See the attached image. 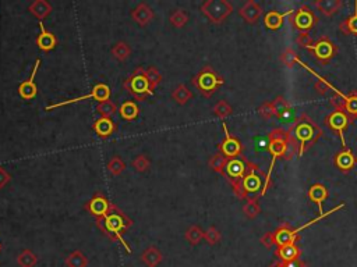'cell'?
I'll use <instances>...</instances> for the list:
<instances>
[{"label":"cell","mask_w":357,"mask_h":267,"mask_svg":"<svg viewBox=\"0 0 357 267\" xmlns=\"http://www.w3.org/2000/svg\"><path fill=\"white\" fill-rule=\"evenodd\" d=\"M97 225L103 233V235H106L112 241H117L121 243L126 252L131 253L130 245L124 241L123 234L133 225V220L129 219V216H126L116 205L112 203L111 209L105 217H97Z\"/></svg>","instance_id":"cell-1"},{"label":"cell","mask_w":357,"mask_h":267,"mask_svg":"<svg viewBox=\"0 0 357 267\" xmlns=\"http://www.w3.org/2000/svg\"><path fill=\"white\" fill-rule=\"evenodd\" d=\"M289 131L293 135L296 142H297V146H299V153L297 155L300 158L303 156L306 149L310 148L311 145H314L323 137V129L319 128L317 123L313 119H310L306 113H301L299 116L295 125L290 127Z\"/></svg>","instance_id":"cell-2"},{"label":"cell","mask_w":357,"mask_h":267,"mask_svg":"<svg viewBox=\"0 0 357 267\" xmlns=\"http://www.w3.org/2000/svg\"><path fill=\"white\" fill-rule=\"evenodd\" d=\"M270 142H268V150H270L271 156V164L270 170H268V174L265 176V182H264V188L261 191V195H264L268 188H270L271 184V173L274 170V166H275V162L278 158H285L286 150H288V146H289V138L290 132L289 129L286 131L283 128H275L272 129L270 132Z\"/></svg>","instance_id":"cell-3"},{"label":"cell","mask_w":357,"mask_h":267,"mask_svg":"<svg viewBox=\"0 0 357 267\" xmlns=\"http://www.w3.org/2000/svg\"><path fill=\"white\" fill-rule=\"evenodd\" d=\"M191 84L201 95L211 98L225 84V80L213 70V67L205 66L193 77Z\"/></svg>","instance_id":"cell-4"},{"label":"cell","mask_w":357,"mask_h":267,"mask_svg":"<svg viewBox=\"0 0 357 267\" xmlns=\"http://www.w3.org/2000/svg\"><path fill=\"white\" fill-rule=\"evenodd\" d=\"M247 162L244 158H235L229 159L227 160V164L225 167V174L223 177H226V180L229 181V184L232 185L233 192L235 195L239 198V199H247L248 196L246 195V192L243 191V186H241V180L247 171Z\"/></svg>","instance_id":"cell-5"},{"label":"cell","mask_w":357,"mask_h":267,"mask_svg":"<svg viewBox=\"0 0 357 267\" xmlns=\"http://www.w3.org/2000/svg\"><path fill=\"white\" fill-rule=\"evenodd\" d=\"M123 86L127 92H130L137 100H145L147 98L154 95V89L151 88L148 78L145 75L142 67L135 68L130 75L127 77L123 82Z\"/></svg>","instance_id":"cell-6"},{"label":"cell","mask_w":357,"mask_h":267,"mask_svg":"<svg viewBox=\"0 0 357 267\" xmlns=\"http://www.w3.org/2000/svg\"><path fill=\"white\" fill-rule=\"evenodd\" d=\"M201 13L213 24H222L232 14L233 6L227 0H205L201 7Z\"/></svg>","instance_id":"cell-7"},{"label":"cell","mask_w":357,"mask_h":267,"mask_svg":"<svg viewBox=\"0 0 357 267\" xmlns=\"http://www.w3.org/2000/svg\"><path fill=\"white\" fill-rule=\"evenodd\" d=\"M111 86L108 85V84H103V82H99V84H97V85L92 88L91 92L87 93V95L77 96V98H73V99L62 100V102H58V103H53V105H49L46 106V110L50 111V110L58 109V107H62V106L76 105V103H80L82 100L87 99H95L97 102L102 103V102H105V100L111 99Z\"/></svg>","instance_id":"cell-8"},{"label":"cell","mask_w":357,"mask_h":267,"mask_svg":"<svg viewBox=\"0 0 357 267\" xmlns=\"http://www.w3.org/2000/svg\"><path fill=\"white\" fill-rule=\"evenodd\" d=\"M264 173L261 171L258 166L256 163L247 162V171L241 180V186H243V191L246 192V195H254V194H260L264 188V182H265V178H262Z\"/></svg>","instance_id":"cell-9"},{"label":"cell","mask_w":357,"mask_h":267,"mask_svg":"<svg viewBox=\"0 0 357 267\" xmlns=\"http://www.w3.org/2000/svg\"><path fill=\"white\" fill-rule=\"evenodd\" d=\"M309 50L313 53L314 56H315V59H317L321 64H329V62L338 54L339 49L338 46L329 39V36L324 35V36H319L317 41H314L313 46H311Z\"/></svg>","instance_id":"cell-10"},{"label":"cell","mask_w":357,"mask_h":267,"mask_svg":"<svg viewBox=\"0 0 357 267\" xmlns=\"http://www.w3.org/2000/svg\"><path fill=\"white\" fill-rule=\"evenodd\" d=\"M290 23L300 32H309L318 23V18L311 7L307 5L300 6L293 14H290Z\"/></svg>","instance_id":"cell-11"},{"label":"cell","mask_w":357,"mask_h":267,"mask_svg":"<svg viewBox=\"0 0 357 267\" xmlns=\"http://www.w3.org/2000/svg\"><path fill=\"white\" fill-rule=\"evenodd\" d=\"M352 121L349 119V116L346 115V111L343 109H333V111H331L327 117H325V124L327 127L335 131L338 134L339 138H341V142H342L343 148H348L346 146V139H345V131L348 129L349 124Z\"/></svg>","instance_id":"cell-12"},{"label":"cell","mask_w":357,"mask_h":267,"mask_svg":"<svg viewBox=\"0 0 357 267\" xmlns=\"http://www.w3.org/2000/svg\"><path fill=\"white\" fill-rule=\"evenodd\" d=\"M222 128L223 132H225V138H223V141L219 145V152L222 153L223 156H226L227 159L239 158L241 152H243V145H241V142L236 137H233L232 134L229 132L225 121L222 123Z\"/></svg>","instance_id":"cell-13"},{"label":"cell","mask_w":357,"mask_h":267,"mask_svg":"<svg viewBox=\"0 0 357 267\" xmlns=\"http://www.w3.org/2000/svg\"><path fill=\"white\" fill-rule=\"evenodd\" d=\"M41 63H42L41 58L37 59V60H35L34 68H32V71H31V75H29L25 81H23L21 84H20L19 95L21 96L23 99L25 100L34 99L35 96H37V93H38V86H37V84H35V78H37V74H38Z\"/></svg>","instance_id":"cell-14"},{"label":"cell","mask_w":357,"mask_h":267,"mask_svg":"<svg viewBox=\"0 0 357 267\" xmlns=\"http://www.w3.org/2000/svg\"><path fill=\"white\" fill-rule=\"evenodd\" d=\"M111 200L108 199L106 196L103 195L102 192H97L91 199L84 203V207L95 217H105L109 209H111Z\"/></svg>","instance_id":"cell-15"},{"label":"cell","mask_w":357,"mask_h":267,"mask_svg":"<svg viewBox=\"0 0 357 267\" xmlns=\"http://www.w3.org/2000/svg\"><path fill=\"white\" fill-rule=\"evenodd\" d=\"M333 164H335V167L338 170H341V171L346 174V173L352 171L353 168H354V166L357 164V158L349 148H342V150L335 153Z\"/></svg>","instance_id":"cell-16"},{"label":"cell","mask_w":357,"mask_h":267,"mask_svg":"<svg viewBox=\"0 0 357 267\" xmlns=\"http://www.w3.org/2000/svg\"><path fill=\"white\" fill-rule=\"evenodd\" d=\"M37 46L42 52H52L58 46V38L53 32L45 28L44 21H39V33L37 38Z\"/></svg>","instance_id":"cell-17"},{"label":"cell","mask_w":357,"mask_h":267,"mask_svg":"<svg viewBox=\"0 0 357 267\" xmlns=\"http://www.w3.org/2000/svg\"><path fill=\"white\" fill-rule=\"evenodd\" d=\"M130 15L138 27H147L154 20V10L147 3H140L131 10Z\"/></svg>","instance_id":"cell-18"},{"label":"cell","mask_w":357,"mask_h":267,"mask_svg":"<svg viewBox=\"0 0 357 267\" xmlns=\"http://www.w3.org/2000/svg\"><path fill=\"white\" fill-rule=\"evenodd\" d=\"M274 234H275V242L278 246L296 243V241L299 239V234L296 233V228H292L289 223H283L279 225Z\"/></svg>","instance_id":"cell-19"},{"label":"cell","mask_w":357,"mask_h":267,"mask_svg":"<svg viewBox=\"0 0 357 267\" xmlns=\"http://www.w3.org/2000/svg\"><path fill=\"white\" fill-rule=\"evenodd\" d=\"M239 14L243 20H246L248 24H254L258 21V18L262 14V7H261L254 0H247L244 5L241 6L239 10Z\"/></svg>","instance_id":"cell-20"},{"label":"cell","mask_w":357,"mask_h":267,"mask_svg":"<svg viewBox=\"0 0 357 267\" xmlns=\"http://www.w3.org/2000/svg\"><path fill=\"white\" fill-rule=\"evenodd\" d=\"M92 129H94V132L97 134V137L105 139V138H109L112 134L116 132L117 125L112 119H108V117H99V119L94 121Z\"/></svg>","instance_id":"cell-21"},{"label":"cell","mask_w":357,"mask_h":267,"mask_svg":"<svg viewBox=\"0 0 357 267\" xmlns=\"http://www.w3.org/2000/svg\"><path fill=\"white\" fill-rule=\"evenodd\" d=\"M328 195H329L328 188L324 185V184H319V182L313 184V185L309 188V199L318 206L319 215H325V213H324L323 205H324V202L327 200V198H328Z\"/></svg>","instance_id":"cell-22"},{"label":"cell","mask_w":357,"mask_h":267,"mask_svg":"<svg viewBox=\"0 0 357 267\" xmlns=\"http://www.w3.org/2000/svg\"><path fill=\"white\" fill-rule=\"evenodd\" d=\"M28 11L31 14L38 18V21H44L52 11L53 7L52 5L46 2V0H34L31 5L28 6Z\"/></svg>","instance_id":"cell-23"},{"label":"cell","mask_w":357,"mask_h":267,"mask_svg":"<svg viewBox=\"0 0 357 267\" xmlns=\"http://www.w3.org/2000/svg\"><path fill=\"white\" fill-rule=\"evenodd\" d=\"M275 256L278 260L282 262H290V260H296L301 256V251L296 245V243H290V245H283V246H278L275 251Z\"/></svg>","instance_id":"cell-24"},{"label":"cell","mask_w":357,"mask_h":267,"mask_svg":"<svg viewBox=\"0 0 357 267\" xmlns=\"http://www.w3.org/2000/svg\"><path fill=\"white\" fill-rule=\"evenodd\" d=\"M164 260V255L159 249L151 245L141 253V262L144 263L147 267H158Z\"/></svg>","instance_id":"cell-25"},{"label":"cell","mask_w":357,"mask_h":267,"mask_svg":"<svg viewBox=\"0 0 357 267\" xmlns=\"http://www.w3.org/2000/svg\"><path fill=\"white\" fill-rule=\"evenodd\" d=\"M342 0H315L314 6L323 13L325 17H331L335 13H338L339 9L342 7Z\"/></svg>","instance_id":"cell-26"},{"label":"cell","mask_w":357,"mask_h":267,"mask_svg":"<svg viewBox=\"0 0 357 267\" xmlns=\"http://www.w3.org/2000/svg\"><path fill=\"white\" fill-rule=\"evenodd\" d=\"M119 115L126 121H134L140 115V107L133 100H126L119 107Z\"/></svg>","instance_id":"cell-27"},{"label":"cell","mask_w":357,"mask_h":267,"mask_svg":"<svg viewBox=\"0 0 357 267\" xmlns=\"http://www.w3.org/2000/svg\"><path fill=\"white\" fill-rule=\"evenodd\" d=\"M289 14V13H279L276 10H271L268 11L265 15H264V24L268 29H272V31H276L279 29L282 25H283V21H285V17Z\"/></svg>","instance_id":"cell-28"},{"label":"cell","mask_w":357,"mask_h":267,"mask_svg":"<svg viewBox=\"0 0 357 267\" xmlns=\"http://www.w3.org/2000/svg\"><path fill=\"white\" fill-rule=\"evenodd\" d=\"M112 56L117 62H126L131 56V46L126 41H117L111 49Z\"/></svg>","instance_id":"cell-29"},{"label":"cell","mask_w":357,"mask_h":267,"mask_svg":"<svg viewBox=\"0 0 357 267\" xmlns=\"http://www.w3.org/2000/svg\"><path fill=\"white\" fill-rule=\"evenodd\" d=\"M172 99L177 103V105L180 106H184L186 103H187L188 100L193 99V92L188 89L187 85H184V84H178L176 88H174L173 91H172Z\"/></svg>","instance_id":"cell-30"},{"label":"cell","mask_w":357,"mask_h":267,"mask_svg":"<svg viewBox=\"0 0 357 267\" xmlns=\"http://www.w3.org/2000/svg\"><path fill=\"white\" fill-rule=\"evenodd\" d=\"M343 110L346 111L350 121H354L357 119V92H352L349 95H345L343 98Z\"/></svg>","instance_id":"cell-31"},{"label":"cell","mask_w":357,"mask_h":267,"mask_svg":"<svg viewBox=\"0 0 357 267\" xmlns=\"http://www.w3.org/2000/svg\"><path fill=\"white\" fill-rule=\"evenodd\" d=\"M64 263L67 267H88V258L81 251H73L67 258L64 259Z\"/></svg>","instance_id":"cell-32"},{"label":"cell","mask_w":357,"mask_h":267,"mask_svg":"<svg viewBox=\"0 0 357 267\" xmlns=\"http://www.w3.org/2000/svg\"><path fill=\"white\" fill-rule=\"evenodd\" d=\"M354 6H356L354 13L339 24V29L345 35H357V2L354 3Z\"/></svg>","instance_id":"cell-33"},{"label":"cell","mask_w":357,"mask_h":267,"mask_svg":"<svg viewBox=\"0 0 357 267\" xmlns=\"http://www.w3.org/2000/svg\"><path fill=\"white\" fill-rule=\"evenodd\" d=\"M204 234H205V231H204L200 225H190L187 230H186V233H184V238L187 239L188 242H190V245H193V246H195V245H198V243L201 242L204 239Z\"/></svg>","instance_id":"cell-34"},{"label":"cell","mask_w":357,"mask_h":267,"mask_svg":"<svg viewBox=\"0 0 357 267\" xmlns=\"http://www.w3.org/2000/svg\"><path fill=\"white\" fill-rule=\"evenodd\" d=\"M95 111L101 117H108V119H112L113 116L116 115L119 109H117V105L113 102V100H105L102 103H98V106L95 107Z\"/></svg>","instance_id":"cell-35"},{"label":"cell","mask_w":357,"mask_h":267,"mask_svg":"<svg viewBox=\"0 0 357 267\" xmlns=\"http://www.w3.org/2000/svg\"><path fill=\"white\" fill-rule=\"evenodd\" d=\"M188 20H190V15L183 9H176L169 15V23L173 25L174 28H183L184 25L188 23Z\"/></svg>","instance_id":"cell-36"},{"label":"cell","mask_w":357,"mask_h":267,"mask_svg":"<svg viewBox=\"0 0 357 267\" xmlns=\"http://www.w3.org/2000/svg\"><path fill=\"white\" fill-rule=\"evenodd\" d=\"M38 263V256L31 249L21 251L17 256V264L20 267H35Z\"/></svg>","instance_id":"cell-37"},{"label":"cell","mask_w":357,"mask_h":267,"mask_svg":"<svg viewBox=\"0 0 357 267\" xmlns=\"http://www.w3.org/2000/svg\"><path fill=\"white\" fill-rule=\"evenodd\" d=\"M126 167H127V164L124 163V160L119 156V155H113L111 159H109V162H108V171L111 173L113 177H117L120 176L121 173L124 171Z\"/></svg>","instance_id":"cell-38"},{"label":"cell","mask_w":357,"mask_h":267,"mask_svg":"<svg viewBox=\"0 0 357 267\" xmlns=\"http://www.w3.org/2000/svg\"><path fill=\"white\" fill-rule=\"evenodd\" d=\"M227 160H229V159H227L226 156H223L222 153L218 152L217 155H213L212 158L209 159V163H208V164H209L212 171L223 176V174H225V167H226L227 164Z\"/></svg>","instance_id":"cell-39"},{"label":"cell","mask_w":357,"mask_h":267,"mask_svg":"<svg viewBox=\"0 0 357 267\" xmlns=\"http://www.w3.org/2000/svg\"><path fill=\"white\" fill-rule=\"evenodd\" d=\"M246 205L243 206V212L248 219H254L260 215L261 207L258 203V198H247Z\"/></svg>","instance_id":"cell-40"},{"label":"cell","mask_w":357,"mask_h":267,"mask_svg":"<svg viewBox=\"0 0 357 267\" xmlns=\"http://www.w3.org/2000/svg\"><path fill=\"white\" fill-rule=\"evenodd\" d=\"M144 71H145V75H147V78H148V81H150V84H151V88L152 89H156L158 86H159V84L162 82V74L159 72V70L156 68V67H154V66H150V67H147V68H144Z\"/></svg>","instance_id":"cell-41"},{"label":"cell","mask_w":357,"mask_h":267,"mask_svg":"<svg viewBox=\"0 0 357 267\" xmlns=\"http://www.w3.org/2000/svg\"><path fill=\"white\" fill-rule=\"evenodd\" d=\"M280 62L283 63L286 67H289V68H293V67L297 66V64H301V62L299 60V56H297V53L292 48L285 49V52L280 54Z\"/></svg>","instance_id":"cell-42"},{"label":"cell","mask_w":357,"mask_h":267,"mask_svg":"<svg viewBox=\"0 0 357 267\" xmlns=\"http://www.w3.org/2000/svg\"><path fill=\"white\" fill-rule=\"evenodd\" d=\"M150 166H151L150 159H148V156H147V155H144V153L137 155V156H135V158L131 160V167L134 168L135 171H138V173L148 171Z\"/></svg>","instance_id":"cell-43"},{"label":"cell","mask_w":357,"mask_h":267,"mask_svg":"<svg viewBox=\"0 0 357 267\" xmlns=\"http://www.w3.org/2000/svg\"><path fill=\"white\" fill-rule=\"evenodd\" d=\"M232 106L229 105V102H226V100H219L217 105L213 106V115L221 120H225L226 117H229L232 115Z\"/></svg>","instance_id":"cell-44"},{"label":"cell","mask_w":357,"mask_h":267,"mask_svg":"<svg viewBox=\"0 0 357 267\" xmlns=\"http://www.w3.org/2000/svg\"><path fill=\"white\" fill-rule=\"evenodd\" d=\"M272 105H274V109H275L278 117H280V116H283L285 113L290 111V103L283 98V96H278V98L272 102Z\"/></svg>","instance_id":"cell-45"},{"label":"cell","mask_w":357,"mask_h":267,"mask_svg":"<svg viewBox=\"0 0 357 267\" xmlns=\"http://www.w3.org/2000/svg\"><path fill=\"white\" fill-rule=\"evenodd\" d=\"M221 238H222V234H221V231L217 228V227H209V228L205 231V234H204V239L207 241L209 245H217L219 241H221Z\"/></svg>","instance_id":"cell-46"},{"label":"cell","mask_w":357,"mask_h":267,"mask_svg":"<svg viewBox=\"0 0 357 267\" xmlns=\"http://www.w3.org/2000/svg\"><path fill=\"white\" fill-rule=\"evenodd\" d=\"M258 115H260L261 117H264V119H272V117H275L276 111L275 109H274L272 102H265V103H262V105L258 107Z\"/></svg>","instance_id":"cell-47"},{"label":"cell","mask_w":357,"mask_h":267,"mask_svg":"<svg viewBox=\"0 0 357 267\" xmlns=\"http://www.w3.org/2000/svg\"><path fill=\"white\" fill-rule=\"evenodd\" d=\"M270 267H307L306 262L301 259H296V260H290V262H282V260H276L271 264Z\"/></svg>","instance_id":"cell-48"},{"label":"cell","mask_w":357,"mask_h":267,"mask_svg":"<svg viewBox=\"0 0 357 267\" xmlns=\"http://www.w3.org/2000/svg\"><path fill=\"white\" fill-rule=\"evenodd\" d=\"M296 42H297V45H300L301 48H306V49H310L311 46H313V38L310 36L309 32H300L299 36L296 38Z\"/></svg>","instance_id":"cell-49"},{"label":"cell","mask_w":357,"mask_h":267,"mask_svg":"<svg viewBox=\"0 0 357 267\" xmlns=\"http://www.w3.org/2000/svg\"><path fill=\"white\" fill-rule=\"evenodd\" d=\"M314 89L318 92L319 95H325V93L328 92V89H332V85H331L329 82L325 81L324 78L318 77V80L314 84Z\"/></svg>","instance_id":"cell-50"},{"label":"cell","mask_w":357,"mask_h":267,"mask_svg":"<svg viewBox=\"0 0 357 267\" xmlns=\"http://www.w3.org/2000/svg\"><path fill=\"white\" fill-rule=\"evenodd\" d=\"M261 243L265 246V248H271L272 245H276L275 242V234L271 233V231H268V233H265L262 237H261Z\"/></svg>","instance_id":"cell-51"},{"label":"cell","mask_w":357,"mask_h":267,"mask_svg":"<svg viewBox=\"0 0 357 267\" xmlns=\"http://www.w3.org/2000/svg\"><path fill=\"white\" fill-rule=\"evenodd\" d=\"M10 181H11V174L6 170L5 167L0 166V189H3Z\"/></svg>","instance_id":"cell-52"},{"label":"cell","mask_w":357,"mask_h":267,"mask_svg":"<svg viewBox=\"0 0 357 267\" xmlns=\"http://www.w3.org/2000/svg\"><path fill=\"white\" fill-rule=\"evenodd\" d=\"M0 251H2V243H0Z\"/></svg>","instance_id":"cell-53"}]
</instances>
